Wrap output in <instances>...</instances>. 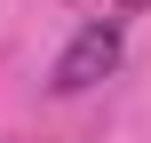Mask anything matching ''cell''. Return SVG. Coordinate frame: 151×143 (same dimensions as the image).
Instances as JSON below:
<instances>
[{
    "mask_svg": "<svg viewBox=\"0 0 151 143\" xmlns=\"http://www.w3.org/2000/svg\"><path fill=\"white\" fill-rule=\"evenodd\" d=\"M119 8H127V16H135V8H151V0H119Z\"/></svg>",
    "mask_w": 151,
    "mask_h": 143,
    "instance_id": "obj_2",
    "label": "cell"
},
{
    "mask_svg": "<svg viewBox=\"0 0 151 143\" xmlns=\"http://www.w3.org/2000/svg\"><path fill=\"white\" fill-rule=\"evenodd\" d=\"M119 56H127V40H119V24H111V16H96V24H80V32H72V48L56 56V72H48V88H56V96H80V88H96V80H111V72H119Z\"/></svg>",
    "mask_w": 151,
    "mask_h": 143,
    "instance_id": "obj_1",
    "label": "cell"
}]
</instances>
